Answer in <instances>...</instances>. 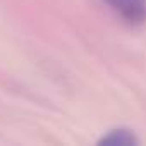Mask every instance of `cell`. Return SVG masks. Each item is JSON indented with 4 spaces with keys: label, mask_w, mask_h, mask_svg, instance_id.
Returning <instances> with one entry per match:
<instances>
[{
    "label": "cell",
    "mask_w": 146,
    "mask_h": 146,
    "mask_svg": "<svg viewBox=\"0 0 146 146\" xmlns=\"http://www.w3.org/2000/svg\"><path fill=\"white\" fill-rule=\"evenodd\" d=\"M102 2L125 24H146V0H102Z\"/></svg>",
    "instance_id": "obj_1"
},
{
    "label": "cell",
    "mask_w": 146,
    "mask_h": 146,
    "mask_svg": "<svg viewBox=\"0 0 146 146\" xmlns=\"http://www.w3.org/2000/svg\"><path fill=\"white\" fill-rule=\"evenodd\" d=\"M136 143H137V139L127 129L110 131L107 136H103L100 139V144H110V146H129V144H136Z\"/></svg>",
    "instance_id": "obj_2"
}]
</instances>
